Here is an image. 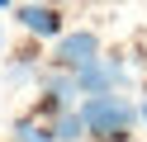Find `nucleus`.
<instances>
[{
    "mask_svg": "<svg viewBox=\"0 0 147 142\" xmlns=\"http://www.w3.org/2000/svg\"><path fill=\"white\" fill-rule=\"evenodd\" d=\"M81 114L90 123V142H128L138 133V123H142V109L128 95H119V90L86 95L81 100Z\"/></svg>",
    "mask_w": 147,
    "mask_h": 142,
    "instance_id": "obj_1",
    "label": "nucleus"
},
{
    "mask_svg": "<svg viewBox=\"0 0 147 142\" xmlns=\"http://www.w3.org/2000/svg\"><path fill=\"white\" fill-rule=\"evenodd\" d=\"M100 57V33L95 28H76V33H62L57 38V52H52V66L62 71H81L86 62Z\"/></svg>",
    "mask_w": 147,
    "mask_h": 142,
    "instance_id": "obj_2",
    "label": "nucleus"
},
{
    "mask_svg": "<svg viewBox=\"0 0 147 142\" xmlns=\"http://www.w3.org/2000/svg\"><path fill=\"white\" fill-rule=\"evenodd\" d=\"M76 85H81V95L123 90V85H128V71H123V62H119V57H105V52H100L95 62H86V66L76 71Z\"/></svg>",
    "mask_w": 147,
    "mask_h": 142,
    "instance_id": "obj_3",
    "label": "nucleus"
},
{
    "mask_svg": "<svg viewBox=\"0 0 147 142\" xmlns=\"http://www.w3.org/2000/svg\"><path fill=\"white\" fill-rule=\"evenodd\" d=\"M14 19H19V28L29 38H62V14H57V5H48V0L14 5Z\"/></svg>",
    "mask_w": 147,
    "mask_h": 142,
    "instance_id": "obj_4",
    "label": "nucleus"
},
{
    "mask_svg": "<svg viewBox=\"0 0 147 142\" xmlns=\"http://www.w3.org/2000/svg\"><path fill=\"white\" fill-rule=\"evenodd\" d=\"M52 137L57 142H86L90 137V123H86V114H81V104L76 109H62L57 118H52Z\"/></svg>",
    "mask_w": 147,
    "mask_h": 142,
    "instance_id": "obj_5",
    "label": "nucleus"
},
{
    "mask_svg": "<svg viewBox=\"0 0 147 142\" xmlns=\"http://www.w3.org/2000/svg\"><path fill=\"white\" fill-rule=\"evenodd\" d=\"M10 142H57V137H52V123H48V118L24 114V118L14 123V137H10Z\"/></svg>",
    "mask_w": 147,
    "mask_h": 142,
    "instance_id": "obj_6",
    "label": "nucleus"
},
{
    "mask_svg": "<svg viewBox=\"0 0 147 142\" xmlns=\"http://www.w3.org/2000/svg\"><path fill=\"white\" fill-rule=\"evenodd\" d=\"M138 109H142V123H147V90H142V100H138Z\"/></svg>",
    "mask_w": 147,
    "mask_h": 142,
    "instance_id": "obj_7",
    "label": "nucleus"
},
{
    "mask_svg": "<svg viewBox=\"0 0 147 142\" xmlns=\"http://www.w3.org/2000/svg\"><path fill=\"white\" fill-rule=\"evenodd\" d=\"M0 9H14V0H0Z\"/></svg>",
    "mask_w": 147,
    "mask_h": 142,
    "instance_id": "obj_8",
    "label": "nucleus"
},
{
    "mask_svg": "<svg viewBox=\"0 0 147 142\" xmlns=\"http://www.w3.org/2000/svg\"><path fill=\"white\" fill-rule=\"evenodd\" d=\"M0 47H5V28H0Z\"/></svg>",
    "mask_w": 147,
    "mask_h": 142,
    "instance_id": "obj_9",
    "label": "nucleus"
},
{
    "mask_svg": "<svg viewBox=\"0 0 147 142\" xmlns=\"http://www.w3.org/2000/svg\"><path fill=\"white\" fill-rule=\"evenodd\" d=\"M48 5H62V0H48Z\"/></svg>",
    "mask_w": 147,
    "mask_h": 142,
    "instance_id": "obj_10",
    "label": "nucleus"
}]
</instances>
